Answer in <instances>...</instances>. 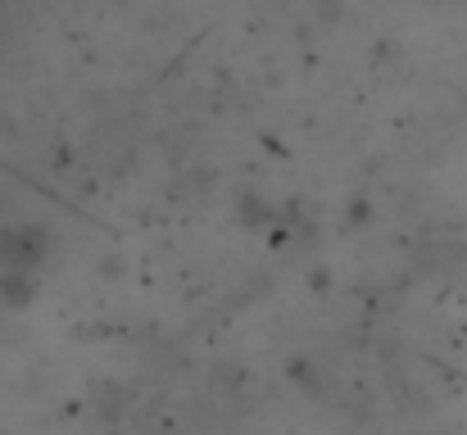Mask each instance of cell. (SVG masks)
Segmentation results:
<instances>
[{
    "label": "cell",
    "mask_w": 467,
    "mask_h": 435,
    "mask_svg": "<svg viewBox=\"0 0 467 435\" xmlns=\"http://www.w3.org/2000/svg\"><path fill=\"white\" fill-rule=\"evenodd\" d=\"M46 254H50V232H41V227H32V223H18V227H9V232H0V282L9 286H18V282H32L36 277V268L46 264Z\"/></svg>",
    "instance_id": "6da1fadb"
}]
</instances>
